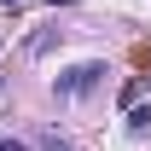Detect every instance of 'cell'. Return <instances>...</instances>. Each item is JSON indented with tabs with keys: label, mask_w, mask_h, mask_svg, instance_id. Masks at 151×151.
Listing matches in <instances>:
<instances>
[{
	"label": "cell",
	"mask_w": 151,
	"mask_h": 151,
	"mask_svg": "<svg viewBox=\"0 0 151 151\" xmlns=\"http://www.w3.org/2000/svg\"><path fill=\"white\" fill-rule=\"evenodd\" d=\"M35 145H41V151H70L64 139H58V134H35Z\"/></svg>",
	"instance_id": "7a4b0ae2"
},
{
	"label": "cell",
	"mask_w": 151,
	"mask_h": 151,
	"mask_svg": "<svg viewBox=\"0 0 151 151\" xmlns=\"http://www.w3.org/2000/svg\"><path fill=\"white\" fill-rule=\"evenodd\" d=\"M0 151H29V145H18V139H0Z\"/></svg>",
	"instance_id": "3957f363"
},
{
	"label": "cell",
	"mask_w": 151,
	"mask_h": 151,
	"mask_svg": "<svg viewBox=\"0 0 151 151\" xmlns=\"http://www.w3.org/2000/svg\"><path fill=\"white\" fill-rule=\"evenodd\" d=\"M47 6H76V0H47Z\"/></svg>",
	"instance_id": "277c9868"
},
{
	"label": "cell",
	"mask_w": 151,
	"mask_h": 151,
	"mask_svg": "<svg viewBox=\"0 0 151 151\" xmlns=\"http://www.w3.org/2000/svg\"><path fill=\"white\" fill-rule=\"evenodd\" d=\"M99 81H105V64H76V70L58 76V93H64V99H81V93H93Z\"/></svg>",
	"instance_id": "6da1fadb"
},
{
	"label": "cell",
	"mask_w": 151,
	"mask_h": 151,
	"mask_svg": "<svg viewBox=\"0 0 151 151\" xmlns=\"http://www.w3.org/2000/svg\"><path fill=\"white\" fill-rule=\"evenodd\" d=\"M0 6H18V0H0Z\"/></svg>",
	"instance_id": "5b68a950"
},
{
	"label": "cell",
	"mask_w": 151,
	"mask_h": 151,
	"mask_svg": "<svg viewBox=\"0 0 151 151\" xmlns=\"http://www.w3.org/2000/svg\"><path fill=\"white\" fill-rule=\"evenodd\" d=\"M0 47H6V35H0Z\"/></svg>",
	"instance_id": "8992f818"
}]
</instances>
